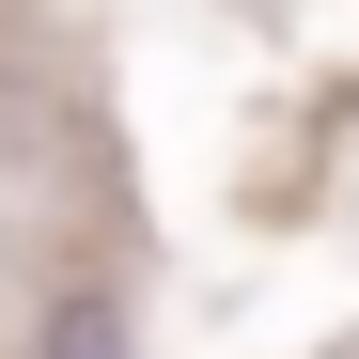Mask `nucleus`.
I'll return each mask as SVG.
<instances>
[{
    "label": "nucleus",
    "instance_id": "obj_1",
    "mask_svg": "<svg viewBox=\"0 0 359 359\" xmlns=\"http://www.w3.org/2000/svg\"><path fill=\"white\" fill-rule=\"evenodd\" d=\"M32 359H141V328H126L109 281H63V297L32 313Z\"/></svg>",
    "mask_w": 359,
    "mask_h": 359
}]
</instances>
